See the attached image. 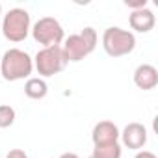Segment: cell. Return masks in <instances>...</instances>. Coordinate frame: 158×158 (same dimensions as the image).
I'll return each instance as SVG.
<instances>
[{
  "label": "cell",
  "instance_id": "cell-1",
  "mask_svg": "<svg viewBox=\"0 0 158 158\" xmlns=\"http://www.w3.org/2000/svg\"><path fill=\"white\" fill-rule=\"evenodd\" d=\"M32 71H34V60L23 48H10L0 60V73L8 82H17L24 80V78L28 80Z\"/></svg>",
  "mask_w": 158,
  "mask_h": 158
},
{
  "label": "cell",
  "instance_id": "cell-12",
  "mask_svg": "<svg viewBox=\"0 0 158 158\" xmlns=\"http://www.w3.org/2000/svg\"><path fill=\"white\" fill-rule=\"evenodd\" d=\"M123 149L121 143H112V145H99L93 147V152L89 154L91 158H121Z\"/></svg>",
  "mask_w": 158,
  "mask_h": 158
},
{
  "label": "cell",
  "instance_id": "cell-15",
  "mask_svg": "<svg viewBox=\"0 0 158 158\" xmlns=\"http://www.w3.org/2000/svg\"><path fill=\"white\" fill-rule=\"evenodd\" d=\"M4 158H28V154H26L23 149H11Z\"/></svg>",
  "mask_w": 158,
  "mask_h": 158
},
{
  "label": "cell",
  "instance_id": "cell-16",
  "mask_svg": "<svg viewBox=\"0 0 158 158\" xmlns=\"http://www.w3.org/2000/svg\"><path fill=\"white\" fill-rule=\"evenodd\" d=\"M134 158H158V156L154 152H151V151H138Z\"/></svg>",
  "mask_w": 158,
  "mask_h": 158
},
{
  "label": "cell",
  "instance_id": "cell-2",
  "mask_svg": "<svg viewBox=\"0 0 158 158\" xmlns=\"http://www.w3.org/2000/svg\"><path fill=\"white\" fill-rule=\"evenodd\" d=\"M97 41H99V35H97L95 28L86 26L82 32L65 37L61 43V50H63L67 61H82L97 48Z\"/></svg>",
  "mask_w": 158,
  "mask_h": 158
},
{
  "label": "cell",
  "instance_id": "cell-8",
  "mask_svg": "<svg viewBox=\"0 0 158 158\" xmlns=\"http://www.w3.org/2000/svg\"><path fill=\"white\" fill-rule=\"evenodd\" d=\"M119 139L128 149H134V151L143 149L145 143H147V128L141 123H136V121L134 123H128L123 128V132L119 134Z\"/></svg>",
  "mask_w": 158,
  "mask_h": 158
},
{
  "label": "cell",
  "instance_id": "cell-18",
  "mask_svg": "<svg viewBox=\"0 0 158 158\" xmlns=\"http://www.w3.org/2000/svg\"><path fill=\"white\" fill-rule=\"evenodd\" d=\"M0 15H2V4H0Z\"/></svg>",
  "mask_w": 158,
  "mask_h": 158
},
{
  "label": "cell",
  "instance_id": "cell-3",
  "mask_svg": "<svg viewBox=\"0 0 158 158\" xmlns=\"http://www.w3.org/2000/svg\"><path fill=\"white\" fill-rule=\"evenodd\" d=\"M102 48L112 58L128 56L136 48V35L130 30H125L119 26H110L102 34Z\"/></svg>",
  "mask_w": 158,
  "mask_h": 158
},
{
  "label": "cell",
  "instance_id": "cell-17",
  "mask_svg": "<svg viewBox=\"0 0 158 158\" xmlns=\"http://www.w3.org/2000/svg\"><path fill=\"white\" fill-rule=\"evenodd\" d=\"M60 158H80L76 152H63V154H60Z\"/></svg>",
  "mask_w": 158,
  "mask_h": 158
},
{
  "label": "cell",
  "instance_id": "cell-10",
  "mask_svg": "<svg viewBox=\"0 0 158 158\" xmlns=\"http://www.w3.org/2000/svg\"><path fill=\"white\" fill-rule=\"evenodd\" d=\"M128 24L134 32H139V34H147L154 28L156 24V17L154 13L149 10V8H141V10H136V11H130L128 15Z\"/></svg>",
  "mask_w": 158,
  "mask_h": 158
},
{
  "label": "cell",
  "instance_id": "cell-5",
  "mask_svg": "<svg viewBox=\"0 0 158 158\" xmlns=\"http://www.w3.org/2000/svg\"><path fill=\"white\" fill-rule=\"evenodd\" d=\"M67 58L61 50V45L58 47H45L41 48L34 58V69L41 78H48L54 74H60L67 67Z\"/></svg>",
  "mask_w": 158,
  "mask_h": 158
},
{
  "label": "cell",
  "instance_id": "cell-9",
  "mask_svg": "<svg viewBox=\"0 0 158 158\" xmlns=\"http://www.w3.org/2000/svg\"><path fill=\"white\" fill-rule=\"evenodd\" d=\"M134 84L143 91H151L158 86V69L151 63H141L134 71Z\"/></svg>",
  "mask_w": 158,
  "mask_h": 158
},
{
  "label": "cell",
  "instance_id": "cell-13",
  "mask_svg": "<svg viewBox=\"0 0 158 158\" xmlns=\"http://www.w3.org/2000/svg\"><path fill=\"white\" fill-rule=\"evenodd\" d=\"M17 119L15 108H11L10 104H0V128H10Z\"/></svg>",
  "mask_w": 158,
  "mask_h": 158
},
{
  "label": "cell",
  "instance_id": "cell-14",
  "mask_svg": "<svg viewBox=\"0 0 158 158\" xmlns=\"http://www.w3.org/2000/svg\"><path fill=\"white\" fill-rule=\"evenodd\" d=\"M125 6L130 8L132 11H136V10L147 8V0H125Z\"/></svg>",
  "mask_w": 158,
  "mask_h": 158
},
{
  "label": "cell",
  "instance_id": "cell-11",
  "mask_svg": "<svg viewBox=\"0 0 158 158\" xmlns=\"http://www.w3.org/2000/svg\"><path fill=\"white\" fill-rule=\"evenodd\" d=\"M48 93V86L45 82V78L41 76H30L24 82V95L32 101H41Z\"/></svg>",
  "mask_w": 158,
  "mask_h": 158
},
{
  "label": "cell",
  "instance_id": "cell-6",
  "mask_svg": "<svg viewBox=\"0 0 158 158\" xmlns=\"http://www.w3.org/2000/svg\"><path fill=\"white\" fill-rule=\"evenodd\" d=\"M32 37L35 43L45 47H58L63 43L65 34H63V26L60 24L58 19L54 17H41L34 26H32Z\"/></svg>",
  "mask_w": 158,
  "mask_h": 158
},
{
  "label": "cell",
  "instance_id": "cell-4",
  "mask_svg": "<svg viewBox=\"0 0 158 158\" xmlns=\"http://www.w3.org/2000/svg\"><path fill=\"white\" fill-rule=\"evenodd\" d=\"M32 30V21L30 13L23 8H13L10 10L4 19H2V34L8 41L11 43H21L28 37Z\"/></svg>",
  "mask_w": 158,
  "mask_h": 158
},
{
  "label": "cell",
  "instance_id": "cell-7",
  "mask_svg": "<svg viewBox=\"0 0 158 158\" xmlns=\"http://www.w3.org/2000/svg\"><path fill=\"white\" fill-rule=\"evenodd\" d=\"M119 134H121V130L117 128V125L114 121H99L91 130L93 147L119 143Z\"/></svg>",
  "mask_w": 158,
  "mask_h": 158
},
{
  "label": "cell",
  "instance_id": "cell-19",
  "mask_svg": "<svg viewBox=\"0 0 158 158\" xmlns=\"http://www.w3.org/2000/svg\"><path fill=\"white\" fill-rule=\"evenodd\" d=\"M88 158H91V156H88Z\"/></svg>",
  "mask_w": 158,
  "mask_h": 158
}]
</instances>
